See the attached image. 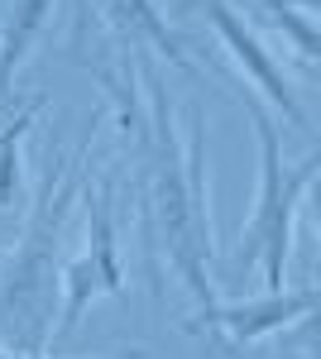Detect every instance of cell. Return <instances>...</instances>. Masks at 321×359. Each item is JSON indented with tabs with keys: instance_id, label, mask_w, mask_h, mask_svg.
Listing matches in <instances>:
<instances>
[{
	"instance_id": "cell-1",
	"label": "cell",
	"mask_w": 321,
	"mask_h": 359,
	"mask_svg": "<svg viewBox=\"0 0 321 359\" xmlns=\"http://www.w3.org/2000/svg\"><path fill=\"white\" fill-rule=\"evenodd\" d=\"M149 125L130 149L139 154V235H144V264L159 292L163 264L197 302V321L211 326L216 316V283H211V196H207V111L188 101L183 130L163 77L149 57H139Z\"/></svg>"
},
{
	"instance_id": "cell-2",
	"label": "cell",
	"mask_w": 321,
	"mask_h": 359,
	"mask_svg": "<svg viewBox=\"0 0 321 359\" xmlns=\"http://www.w3.org/2000/svg\"><path fill=\"white\" fill-rule=\"evenodd\" d=\"M86 154L63 158L58 144L44 154V177L15 235V254L0 259V345L10 355H48L58 311V273H63V240L67 216L86 192Z\"/></svg>"
},
{
	"instance_id": "cell-3",
	"label": "cell",
	"mask_w": 321,
	"mask_h": 359,
	"mask_svg": "<svg viewBox=\"0 0 321 359\" xmlns=\"http://www.w3.org/2000/svg\"><path fill=\"white\" fill-rule=\"evenodd\" d=\"M244 115L254 120V139H259V192H254V216L240 230V254L235 264H259L268 292H283L288 283V254H293V235H297V206L312 192L321 172V154H307L302 163H283V135L273 125L268 106L254 91H240Z\"/></svg>"
},
{
	"instance_id": "cell-4",
	"label": "cell",
	"mask_w": 321,
	"mask_h": 359,
	"mask_svg": "<svg viewBox=\"0 0 321 359\" xmlns=\"http://www.w3.org/2000/svg\"><path fill=\"white\" fill-rule=\"evenodd\" d=\"M197 10L207 15V25H211L216 39L225 43V53L244 67V77L254 82L259 101L278 106L297 130H307V111H302V101H297V91H293V82H288V72H283V62L268 53V43L254 34V29L244 25V15H235V5H230V0H202Z\"/></svg>"
},
{
	"instance_id": "cell-5",
	"label": "cell",
	"mask_w": 321,
	"mask_h": 359,
	"mask_svg": "<svg viewBox=\"0 0 321 359\" xmlns=\"http://www.w3.org/2000/svg\"><path fill=\"white\" fill-rule=\"evenodd\" d=\"M317 311V287L302 283V287H283V292H268V297H244V302H216V316L207 331L221 335L225 345H254L264 335H278L288 326L312 321Z\"/></svg>"
},
{
	"instance_id": "cell-6",
	"label": "cell",
	"mask_w": 321,
	"mask_h": 359,
	"mask_svg": "<svg viewBox=\"0 0 321 359\" xmlns=\"http://www.w3.org/2000/svg\"><path fill=\"white\" fill-rule=\"evenodd\" d=\"M96 15H101V25L130 48V53H163L178 72H192L197 77V62H192L188 43L178 39V29L168 25V15H163L154 0H96Z\"/></svg>"
},
{
	"instance_id": "cell-7",
	"label": "cell",
	"mask_w": 321,
	"mask_h": 359,
	"mask_svg": "<svg viewBox=\"0 0 321 359\" xmlns=\"http://www.w3.org/2000/svg\"><path fill=\"white\" fill-rule=\"evenodd\" d=\"M81 206H86L81 259L91 264L96 287H101L106 297H130V287H125V264H120V225H115V177L96 182V187L86 182Z\"/></svg>"
},
{
	"instance_id": "cell-8",
	"label": "cell",
	"mask_w": 321,
	"mask_h": 359,
	"mask_svg": "<svg viewBox=\"0 0 321 359\" xmlns=\"http://www.w3.org/2000/svg\"><path fill=\"white\" fill-rule=\"evenodd\" d=\"M48 20H53V0H15L10 5V20L0 25V101L5 106L15 96V72L25 67L34 43L44 39Z\"/></svg>"
},
{
	"instance_id": "cell-9",
	"label": "cell",
	"mask_w": 321,
	"mask_h": 359,
	"mask_svg": "<svg viewBox=\"0 0 321 359\" xmlns=\"http://www.w3.org/2000/svg\"><path fill=\"white\" fill-rule=\"evenodd\" d=\"M254 15L268 29H278L293 43L302 72H317V53H321V29H317V10L321 0H249Z\"/></svg>"
},
{
	"instance_id": "cell-10",
	"label": "cell",
	"mask_w": 321,
	"mask_h": 359,
	"mask_svg": "<svg viewBox=\"0 0 321 359\" xmlns=\"http://www.w3.org/2000/svg\"><path fill=\"white\" fill-rule=\"evenodd\" d=\"M39 115H44V96H34L25 111L0 130V206H5V211L20 206V187H25V158H20V144H25V135L34 130Z\"/></svg>"
},
{
	"instance_id": "cell-11",
	"label": "cell",
	"mask_w": 321,
	"mask_h": 359,
	"mask_svg": "<svg viewBox=\"0 0 321 359\" xmlns=\"http://www.w3.org/2000/svg\"><path fill=\"white\" fill-rule=\"evenodd\" d=\"M0 359H48V355H10V350H5ZM101 359H139V350H130V355H101Z\"/></svg>"
},
{
	"instance_id": "cell-12",
	"label": "cell",
	"mask_w": 321,
	"mask_h": 359,
	"mask_svg": "<svg viewBox=\"0 0 321 359\" xmlns=\"http://www.w3.org/2000/svg\"><path fill=\"white\" fill-rule=\"evenodd\" d=\"M197 5H202V0H173V15H192Z\"/></svg>"
}]
</instances>
